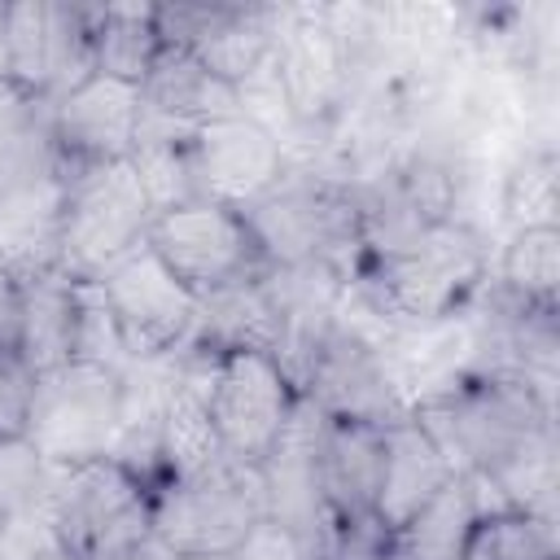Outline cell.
<instances>
[{
  "mask_svg": "<svg viewBox=\"0 0 560 560\" xmlns=\"http://www.w3.org/2000/svg\"><path fill=\"white\" fill-rule=\"evenodd\" d=\"M122 420V376L114 368L74 359L57 372L35 376L26 438L52 464H79L109 455Z\"/></svg>",
  "mask_w": 560,
  "mask_h": 560,
  "instance_id": "52a82bcc",
  "label": "cell"
},
{
  "mask_svg": "<svg viewBox=\"0 0 560 560\" xmlns=\"http://www.w3.org/2000/svg\"><path fill=\"white\" fill-rule=\"evenodd\" d=\"M144 118V96L140 83H122L109 74H88L79 79L61 101H52L48 114V136L66 171L74 166H105V162H127L140 136Z\"/></svg>",
  "mask_w": 560,
  "mask_h": 560,
  "instance_id": "5bb4252c",
  "label": "cell"
},
{
  "mask_svg": "<svg viewBox=\"0 0 560 560\" xmlns=\"http://www.w3.org/2000/svg\"><path fill=\"white\" fill-rule=\"evenodd\" d=\"M79 324H83V280L66 276L61 267L18 280V359L35 376L74 363Z\"/></svg>",
  "mask_w": 560,
  "mask_h": 560,
  "instance_id": "e0dca14e",
  "label": "cell"
},
{
  "mask_svg": "<svg viewBox=\"0 0 560 560\" xmlns=\"http://www.w3.org/2000/svg\"><path fill=\"white\" fill-rule=\"evenodd\" d=\"M486 512V494L468 472H451V481L394 529L385 560H468L477 521Z\"/></svg>",
  "mask_w": 560,
  "mask_h": 560,
  "instance_id": "44dd1931",
  "label": "cell"
},
{
  "mask_svg": "<svg viewBox=\"0 0 560 560\" xmlns=\"http://www.w3.org/2000/svg\"><path fill=\"white\" fill-rule=\"evenodd\" d=\"M407 416L433 438L451 472L490 477L508 455L551 433V402L521 376L481 372L424 394Z\"/></svg>",
  "mask_w": 560,
  "mask_h": 560,
  "instance_id": "6da1fadb",
  "label": "cell"
},
{
  "mask_svg": "<svg viewBox=\"0 0 560 560\" xmlns=\"http://www.w3.org/2000/svg\"><path fill=\"white\" fill-rule=\"evenodd\" d=\"M298 385L284 376V368L262 350H228L214 354L210 376V420L219 433L223 455L241 464H262L280 433L293 420Z\"/></svg>",
  "mask_w": 560,
  "mask_h": 560,
  "instance_id": "30bf717a",
  "label": "cell"
},
{
  "mask_svg": "<svg viewBox=\"0 0 560 560\" xmlns=\"http://www.w3.org/2000/svg\"><path fill=\"white\" fill-rule=\"evenodd\" d=\"M254 241L271 267H324L346 276L359 254H368L363 206L324 179L284 175L262 201L245 210Z\"/></svg>",
  "mask_w": 560,
  "mask_h": 560,
  "instance_id": "7a4b0ae2",
  "label": "cell"
},
{
  "mask_svg": "<svg viewBox=\"0 0 560 560\" xmlns=\"http://www.w3.org/2000/svg\"><path fill=\"white\" fill-rule=\"evenodd\" d=\"M486 276V249L459 219L424 223L385 254H372V284L381 306L411 324L451 319Z\"/></svg>",
  "mask_w": 560,
  "mask_h": 560,
  "instance_id": "277c9868",
  "label": "cell"
},
{
  "mask_svg": "<svg viewBox=\"0 0 560 560\" xmlns=\"http://www.w3.org/2000/svg\"><path fill=\"white\" fill-rule=\"evenodd\" d=\"M381 451H385V424L324 416V429H319V494H324L328 516H368V512H376Z\"/></svg>",
  "mask_w": 560,
  "mask_h": 560,
  "instance_id": "d6986e66",
  "label": "cell"
},
{
  "mask_svg": "<svg viewBox=\"0 0 560 560\" xmlns=\"http://www.w3.org/2000/svg\"><path fill=\"white\" fill-rule=\"evenodd\" d=\"M271 83L298 118L306 122L332 118L350 88L346 31L328 13H306L280 26L271 48Z\"/></svg>",
  "mask_w": 560,
  "mask_h": 560,
  "instance_id": "9a60e30c",
  "label": "cell"
},
{
  "mask_svg": "<svg viewBox=\"0 0 560 560\" xmlns=\"http://www.w3.org/2000/svg\"><path fill=\"white\" fill-rule=\"evenodd\" d=\"M446 481H451V464L411 416L385 424L381 486H376V516L385 529H398L402 521H411Z\"/></svg>",
  "mask_w": 560,
  "mask_h": 560,
  "instance_id": "ffe728a7",
  "label": "cell"
},
{
  "mask_svg": "<svg viewBox=\"0 0 560 560\" xmlns=\"http://www.w3.org/2000/svg\"><path fill=\"white\" fill-rule=\"evenodd\" d=\"M499 280L512 302L556 311L560 293V228H521L499 262Z\"/></svg>",
  "mask_w": 560,
  "mask_h": 560,
  "instance_id": "603a6c76",
  "label": "cell"
},
{
  "mask_svg": "<svg viewBox=\"0 0 560 560\" xmlns=\"http://www.w3.org/2000/svg\"><path fill=\"white\" fill-rule=\"evenodd\" d=\"M92 284L131 359L171 354L192 341L201 298L184 280H175V271L149 245H136L131 254L109 262Z\"/></svg>",
  "mask_w": 560,
  "mask_h": 560,
  "instance_id": "9c48e42d",
  "label": "cell"
},
{
  "mask_svg": "<svg viewBox=\"0 0 560 560\" xmlns=\"http://www.w3.org/2000/svg\"><path fill=\"white\" fill-rule=\"evenodd\" d=\"M153 206L131 171V162L74 166L66 171V210L57 267L74 280H96L109 262L144 245Z\"/></svg>",
  "mask_w": 560,
  "mask_h": 560,
  "instance_id": "5b68a950",
  "label": "cell"
},
{
  "mask_svg": "<svg viewBox=\"0 0 560 560\" xmlns=\"http://www.w3.org/2000/svg\"><path fill=\"white\" fill-rule=\"evenodd\" d=\"M44 525L61 560H96L153 529L149 486L114 455L52 468Z\"/></svg>",
  "mask_w": 560,
  "mask_h": 560,
  "instance_id": "3957f363",
  "label": "cell"
},
{
  "mask_svg": "<svg viewBox=\"0 0 560 560\" xmlns=\"http://www.w3.org/2000/svg\"><path fill=\"white\" fill-rule=\"evenodd\" d=\"M389 538H394V529H385L376 512H368V516H328L315 560H385Z\"/></svg>",
  "mask_w": 560,
  "mask_h": 560,
  "instance_id": "4316f807",
  "label": "cell"
},
{
  "mask_svg": "<svg viewBox=\"0 0 560 560\" xmlns=\"http://www.w3.org/2000/svg\"><path fill=\"white\" fill-rule=\"evenodd\" d=\"M175 560H232V551H188V556H175Z\"/></svg>",
  "mask_w": 560,
  "mask_h": 560,
  "instance_id": "f546056e",
  "label": "cell"
},
{
  "mask_svg": "<svg viewBox=\"0 0 560 560\" xmlns=\"http://www.w3.org/2000/svg\"><path fill=\"white\" fill-rule=\"evenodd\" d=\"M0 26H4V79L18 83L35 105L61 101L79 79L92 74L83 9L22 0L4 9Z\"/></svg>",
  "mask_w": 560,
  "mask_h": 560,
  "instance_id": "8fae6325",
  "label": "cell"
},
{
  "mask_svg": "<svg viewBox=\"0 0 560 560\" xmlns=\"http://www.w3.org/2000/svg\"><path fill=\"white\" fill-rule=\"evenodd\" d=\"M144 245L197 298L219 293L236 280H254L271 267L254 241L249 219L232 206L210 201V197H192V201H179L171 210H158Z\"/></svg>",
  "mask_w": 560,
  "mask_h": 560,
  "instance_id": "ba28073f",
  "label": "cell"
},
{
  "mask_svg": "<svg viewBox=\"0 0 560 560\" xmlns=\"http://www.w3.org/2000/svg\"><path fill=\"white\" fill-rule=\"evenodd\" d=\"M298 394L332 420L394 424L407 416L385 350L372 337H363L354 324H341V319H332V328L324 332Z\"/></svg>",
  "mask_w": 560,
  "mask_h": 560,
  "instance_id": "7c38bea8",
  "label": "cell"
},
{
  "mask_svg": "<svg viewBox=\"0 0 560 560\" xmlns=\"http://www.w3.org/2000/svg\"><path fill=\"white\" fill-rule=\"evenodd\" d=\"M96 560H175V551L149 529L144 538H136V542H122V547H114V551H105V556H96Z\"/></svg>",
  "mask_w": 560,
  "mask_h": 560,
  "instance_id": "f1b7e54d",
  "label": "cell"
},
{
  "mask_svg": "<svg viewBox=\"0 0 560 560\" xmlns=\"http://www.w3.org/2000/svg\"><path fill=\"white\" fill-rule=\"evenodd\" d=\"M468 560H560L556 521L516 508L481 512Z\"/></svg>",
  "mask_w": 560,
  "mask_h": 560,
  "instance_id": "cb8c5ba5",
  "label": "cell"
},
{
  "mask_svg": "<svg viewBox=\"0 0 560 560\" xmlns=\"http://www.w3.org/2000/svg\"><path fill=\"white\" fill-rule=\"evenodd\" d=\"M140 96H144V114L175 122V127H188V131H197L210 118H228V114L245 109L241 92L228 88L219 74H210L192 57V48H184V44L158 48L153 66L140 79Z\"/></svg>",
  "mask_w": 560,
  "mask_h": 560,
  "instance_id": "ac0fdd59",
  "label": "cell"
},
{
  "mask_svg": "<svg viewBox=\"0 0 560 560\" xmlns=\"http://www.w3.org/2000/svg\"><path fill=\"white\" fill-rule=\"evenodd\" d=\"M83 13H88L92 70L122 83H140L162 48L153 9H83Z\"/></svg>",
  "mask_w": 560,
  "mask_h": 560,
  "instance_id": "7402d4cb",
  "label": "cell"
},
{
  "mask_svg": "<svg viewBox=\"0 0 560 560\" xmlns=\"http://www.w3.org/2000/svg\"><path fill=\"white\" fill-rule=\"evenodd\" d=\"M61 210H66L61 162L0 184V267L13 280H31L57 267Z\"/></svg>",
  "mask_w": 560,
  "mask_h": 560,
  "instance_id": "2e32d148",
  "label": "cell"
},
{
  "mask_svg": "<svg viewBox=\"0 0 560 560\" xmlns=\"http://www.w3.org/2000/svg\"><path fill=\"white\" fill-rule=\"evenodd\" d=\"M188 158H192L197 197H210L241 214L289 175L276 131L249 109L201 122L188 136Z\"/></svg>",
  "mask_w": 560,
  "mask_h": 560,
  "instance_id": "4fadbf2b",
  "label": "cell"
},
{
  "mask_svg": "<svg viewBox=\"0 0 560 560\" xmlns=\"http://www.w3.org/2000/svg\"><path fill=\"white\" fill-rule=\"evenodd\" d=\"M560 162L551 149H529L503 179V214L521 228H556L560 214Z\"/></svg>",
  "mask_w": 560,
  "mask_h": 560,
  "instance_id": "d4e9b609",
  "label": "cell"
},
{
  "mask_svg": "<svg viewBox=\"0 0 560 560\" xmlns=\"http://www.w3.org/2000/svg\"><path fill=\"white\" fill-rule=\"evenodd\" d=\"M52 490V464L35 451V442L0 438V525H18L48 508Z\"/></svg>",
  "mask_w": 560,
  "mask_h": 560,
  "instance_id": "484cf974",
  "label": "cell"
},
{
  "mask_svg": "<svg viewBox=\"0 0 560 560\" xmlns=\"http://www.w3.org/2000/svg\"><path fill=\"white\" fill-rule=\"evenodd\" d=\"M267 516V481L258 464L232 455L210 468L166 481L153 494V534L175 551H232Z\"/></svg>",
  "mask_w": 560,
  "mask_h": 560,
  "instance_id": "8992f818",
  "label": "cell"
},
{
  "mask_svg": "<svg viewBox=\"0 0 560 560\" xmlns=\"http://www.w3.org/2000/svg\"><path fill=\"white\" fill-rule=\"evenodd\" d=\"M35 372L18 359V350H0V438H22L31 420Z\"/></svg>",
  "mask_w": 560,
  "mask_h": 560,
  "instance_id": "83f0119b",
  "label": "cell"
}]
</instances>
